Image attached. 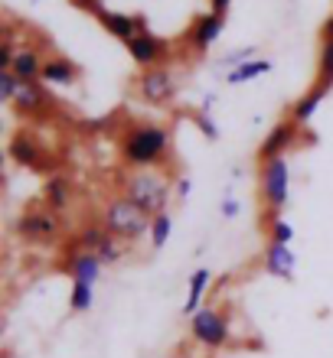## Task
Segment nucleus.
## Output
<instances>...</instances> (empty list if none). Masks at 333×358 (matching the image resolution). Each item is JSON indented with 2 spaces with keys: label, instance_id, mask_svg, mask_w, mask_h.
<instances>
[{
  "label": "nucleus",
  "instance_id": "obj_30",
  "mask_svg": "<svg viewBox=\"0 0 333 358\" xmlns=\"http://www.w3.org/2000/svg\"><path fill=\"white\" fill-rule=\"evenodd\" d=\"M190 189H193L190 176H180L177 182H173V199H180V202H186V199H190Z\"/></svg>",
  "mask_w": 333,
  "mask_h": 358
},
{
  "label": "nucleus",
  "instance_id": "obj_29",
  "mask_svg": "<svg viewBox=\"0 0 333 358\" xmlns=\"http://www.w3.org/2000/svg\"><path fill=\"white\" fill-rule=\"evenodd\" d=\"M255 49L252 46H245V49H238V52H229L226 59H222V66H229V69H236V66H242V62H248V59H255L252 56Z\"/></svg>",
  "mask_w": 333,
  "mask_h": 358
},
{
  "label": "nucleus",
  "instance_id": "obj_12",
  "mask_svg": "<svg viewBox=\"0 0 333 358\" xmlns=\"http://www.w3.org/2000/svg\"><path fill=\"white\" fill-rule=\"evenodd\" d=\"M261 267L271 277H281V280H294V267L297 257L291 251V245H278V241H268L265 257H261Z\"/></svg>",
  "mask_w": 333,
  "mask_h": 358
},
{
  "label": "nucleus",
  "instance_id": "obj_7",
  "mask_svg": "<svg viewBox=\"0 0 333 358\" xmlns=\"http://www.w3.org/2000/svg\"><path fill=\"white\" fill-rule=\"evenodd\" d=\"M128 52H131V59L141 69H154V66H163V62L170 59V43L163 36H157L154 29H141V33L128 43Z\"/></svg>",
  "mask_w": 333,
  "mask_h": 358
},
{
  "label": "nucleus",
  "instance_id": "obj_8",
  "mask_svg": "<svg viewBox=\"0 0 333 358\" xmlns=\"http://www.w3.org/2000/svg\"><path fill=\"white\" fill-rule=\"evenodd\" d=\"M301 131L304 127H297L291 117H285V121H278L271 131H268V137L261 141V147H258V160H271V157H285L291 147L297 143V137H301Z\"/></svg>",
  "mask_w": 333,
  "mask_h": 358
},
{
  "label": "nucleus",
  "instance_id": "obj_13",
  "mask_svg": "<svg viewBox=\"0 0 333 358\" xmlns=\"http://www.w3.org/2000/svg\"><path fill=\"white\" fill-rule=\"evenodd\" d=\"M102 261H98V255H92V251H76V255L66 261V271L69 277H72V283H92L95 287L98 277H102Z\"/></svg>",
  "mask_w": 333,
  "mask_h": 358
},
{
  "label": "nucleus",
  "instance_id": "obj_10",
  "mask_svg": "<svg viewBox=\"0 0 333 358\" xmlns=\"http://www.w3.org/2000/svg\"><path fill=\"white\" fill-rule=\"evenodd\" d=\"M222 29H226V17L219 13H200V17L190 23V33H186V43H190L196 52H206V49L222 36Z\"/></svg>",
  "mask_w": 333,
  "mask_h": 358
},
{
  "label": "nucleus",
  "instance_id": "obj_24",
  "mask_svg": "<svg viewBox=\"0 0 333 358\" xmlns=\"http://www.w3.org/2000/svg\"><path fill=\"white\" fill-rule=\"evenodd\" d=\"M317 85H324L327 92L333 88V39H324V46H320V78H317Z\"/></svg>",
  "mask_w": 333,
  "mask_h": 358
},
{
  "label": "nucleus",
  "instance_id": "obj_20",
  "mask_svg": "<svg viewBox=\"0 0 333 358\" xmlns=\"http://www.w3.org/2000/svg\"><path fill=\"white\" fill-rule=\"evenodd\" d=\"M10 160L20 163V166H39L43 157H39V143L29 137V134H17L10 141Z\"/></svg>",
  "mask_w": 333,
  "mask_h": 358
},
{
  "label": "nucleus",
  "instance_id": "obj_16",
  "mask_svg": "<svg viewBox=\"0 0 333 358\" xmlns=\"http://www.w3.org/2000/svg\"><path fill=\"white\" fill-rule=\"evenodd\" d=\"M324 98H327V88H324V85H314L311 92H304V94H301V98L294 101V108H291V121H294L297 127H307V124L314 121V114L320 111Z\"/></svg>",
  "mask_w": 333,
  "mask_h": 358
},
{
  "label": "nucleus",
  "instance_id": "obj_5",
  "mask_svg": "<svg viewBox=\"0 0 333 358\" xmlns=\"http://www.w3.org/2000/svg\"><path fill=\"white\" fill-rule=\"evenodd\" d=\"M190 336H193V342H200L203 349H226L229 339H232V322H229L226 310L203 306L200 313H193Z\"/></svg>",
  "mask_w": 333,
  "mask_h": 358
},
{
  "label": "nucleus",
  "instance_id": "obj_19",
  "mask_svg": "<svg viewBox=\"0 0 333 358\" xmlns=\"http://www.w3.org/2000/svg\"><path fill=\"white\" fill-rule=\"evenodd\" d=\"M271 69H275V62H271V59H248V62H242V66L229 69L226 82H229V85H245V82H252V78L268 76Z\"/></svg>",
  "mask_w": 333,
  "mask_h": 358
},
{
  "label": "nucleus",
  "instance_id": "obj_18",
  "mask_svg": "<svg viewBox=\"0 0 333 358\" xmlns=\"http://www.w3.org/2000/svg\"><path fill=\"white\" fill-rule=\"evenodd\" d=\"M10 72L17 76L20 85H29V82H39V72H43V59H39L36 49H20L13 56V66Z\"/></svg>",
  "mask_w": 333,
  "mask_h": 358
},
{
  "label": "nucleus",
  "instance_id": "obj_17",
  "mask_svg": "<svg viewBox=\"0 0 333 358\" xmlns=\"http://www.w3.org/2000/svg\"><path fill=\"white\" fill-rule=\"evenodd\" d=\"M210 283H212V271H210V267H200V271L190 273L186 303H183V313H186V316H193V313L203 310V296H206V290H210Z\"/></svg>",
  "mask_w": 333,
  "mask_h": 358
},
{
  "label": "nucleus",
  "instance_id": "obj_34",
  "mask_svg": "<svg viewBox=\"0 0 333 358\" xmlns=\"http://www.w3.org/2000/svg\"><path fill=\"white\" fill-rule=\"evenodd\" d=\"M210 7H212V13H219V17H226V10L232 7V0H210Z\"/></svg>",
  "mask_w": 333,
  "mask_h": 358
},
{
  "label": "nucleus",
  "instance_id": "obj_14",
  "mask_svg": "<svg viewBox=\"0 0 333 358\" xmlns=\"http://www.w3.org/2000/svg\"><path fill=\"white\" fill-rule=\"evenodd\" d=\"M49 104H53V94L39 85V82L20 85L17 94H13V108H17L20 114H43Z\"/></svg>",
  "mask_w": 333,
  "mask_h": 358
},
{
  "label": "nucleus",
  "instance_id": "obj_9",
  "mask_svg": "<svg viewBox=\"0 0 333 358\" xmlns=\"http://www.w3.org/2000/svg\"><path fill=\"white\" fill-rule=\"evenodd\" d=\"M95 17H98V23H102V27H105L114 39H121L124 46H128V43H131L141 29H147V23H144L141 13H121V10H105V7H102Z\"/></svg>",
  "mask_w": 333,
  "mask_h": 358
},
{
  "label": "nucleus",
  "instance_id": "obj_27",
  "mask_svg": "<svg viewBox=\"0 0 333 358\" xmlns=\"http://www.w3.org/2000/svg\"><path fill=\"white\" fill-rule=\"evenodd\" d=\"M20 82L13 72H0V104L4 101H13V94H17Z\"/></svg>",
  "mask_w": 333,
  "mask_h": 358
},
{
  "label": "nucleus",
  "instance_id": "obj_23",
  "mask_svg": "<svg viewBox=\"0 0 333 358\" xmlns=\"http://www.w3.org/2000/svg\"><path fill=\"white\" fill-rule=\"evenodd\" d=\"M92 303H95V287H92V283H72V293H69L72 313H88Z\"/></svg>",
  "mask_w": 333,
  "mask_h": 358
},
{
  "label": "nucleus",
  "instance_id": "obj_31",
  "mask_svg": "<svg viewBox=\"0 0 333 358\" xmlns=\"http://www.w3.org/2000/svg\"><path fill=\"white\" fill-rule=\"evenodd\" d=\"M13 56H17V52H13V46H10V43H4V46H0V72H10Z\"/></svg>",
  "mask_w": 333,
  "mask_h": 358
},
{
  "label": "nucleus",
  "instance_id": "obj_32",
  "mask_svg": "<svg viewBox=\"0 0 333 358\" xmlns=\"http://www.w3.org/2000/svg\"><path fill=\"white\" fill-rule=\"evenodd\" d=\"M219 212H222V218H236V215H238V199L226 196V199L219 202Z\"/></svg>",
  "mask_w": 333,
  "mask_h": 358
},
{
  "label": "nucleus",
  "instance_id": "obj_3",
  "mask_svg": "<svg viewBox=\"0 0 333 358\" xmlns=\"http://www.w3.org/2000/svg\"><path fill=\"white\" fill-rule=\"evenodd\" d=\"M258 179H261V202L268 208V222H265V228H268L275 218H281L278 212H285L287 199H291V166H287V157L261 160Z\"/></svg>",
  "mask_w": 333,
  "mask_h": 358
},
{
  "label": "nucleus",
  "instance_id": "obj_25",
  "mask_svg": "<svg viewBox=\"0 0 333 358\" xmlns=\"http://www.w3.org/2000/svg\"><path fill=\"white\" fill-rule=\"evenodd\" d=\"M95 255H98V261H102V264H114V261H121L124 248H121V241H118L114 235H105V241L98 245Z\"/></svg>",
  "mask_w": 333,
  "mask_h": 358
},
{
  "label": "nucleus",
  "instance_id": "obj_33",
  "mask_svg": "<svg viewBox=\"0 0 333 358\" xmlns=\"http://www.w3.org/2000/svg\"><path fill=\"white\" fill-rule=\"evenodd\" d=\"M76 7H82V10H92V13H98L102 10V0H72Z\"/></svg>",
  "mask_w": 333,
  "mask_h": 358
},
{
  "label": "nucleus",
  "instance_id": "obj_2",
  "mask_svg": "<svg viewBox=\"0 0 333 358\" xmlns=\"http://www.w3.org/2000/svg\"><path fill=\"white\" fill-rule=\"evenodd\" d=\"M124 196L154 218L161 212H167V206H170L173 182L161 170H134L131 176L124 179Z\"/></svg>",
  "mask_w": 333,
  "mask_h": 358
},
{
  "label": "nucleus",
  "instance_id": "obj_22",
  "mask_svg": "<svg viewBox=\"0 0 333 358\" xmlns=\"http://www.w3.org/2000/svg\"><path fill=\"white\" fill-rule=\"evenodd\" d=\"M170 231H173V218H170V212H161V215H154L151 218V248L154 251H161L167 241H170Z\"/></svg>",
  "mask_w": 333,
  "mask_h": 358
},
{
  "label": "nucleus",
  "instance_id": "obj_35",
  "mask_svg": "<svg viewBox=\"0 0 333 358\" xmlns=\"http://www.w3.org/2000/svg\"><path fill=\"white\" fill-rule=\"evenodd\" d=\"M7 33H10V29H7V23H4V20H0V46H4V43H7Z\"/></svg>",
  "mask_w": 333,
  "mask_h": 358
},
{
  "label": "nucleus",
  "instance_id": "obj_6",
  "mask_svg": "<svg viewBox=\"0 0 333 358\" xmlns=\"http://www.w3.org/2000/svg\"><path fill=\"white\" fill-rule=\"evenodd\" d=\"M137 94L147 104H170L177 98V78L167 66H154V69H141L137 76Z\"/></svg>",
  "mask_w": 333,
  "mask_h": 358
},
{
  "label": "nucleus",
  "instance_id": "obj_26",
  "mask_svg": "<svg viewBox=\"0 0 333 358\" xmlns=\"http://www.w3.org/2000/svg\"><path fill=\"white\" fill-rule=\"evenodd\" d=\"M268 241H278V245H291L294 241V225L285 222V218H275L268 225Z\"/></svg>",
  "mask_w": 333,
  "mask_h": 358
},
{
  "label": "nucleus",
  "instance_id": "obj_36",
  "mask_svg": "<svg viewBox=\"0 0 333 358\" xmlns=\"http://www.w3.org/2000/svg\"><path fill=\"white\" fill-rule=\"evenodd\" d=\"M0 170H4V153H0Z\"/></svg>",
  "mask_w": 333,
  "mask_h": 358
},
{
  "label": "nucleus",
  "instance_id": "obj_1",
  "mask_svg": "<svg viewBox=\"0 0 333 358\" xmlns=\"http://www.w3.org/2000/svg\"><path fill=\"white\" fill-rule=\"evenodd\" d=\"M170 150H173V137L163 124H134L121 134V157L131 166L141 170H161L170 163Z\"/></svg>",
  "mask_w": 333,
  "mask_h": 358
},
{
  "label": "nucleus",
  "instance_id": "obj_11",
  "mask_svg": "<svg viewBox=\"0 0 333 358\" xmlns=\"http://www.w3.org/2000/svg\"><path fill=\"white\" fill-rule=\"evenodd\" d=\"M17 231L29 241H49L59 235V218L56 212H27L17 218Z\"/></svg>",
  "mask_w": 333,
  "mask_h": 358
},
{
  "label": "nucleus",
  "instance_id": "obj_4",
  "mask_svg": "<svg viewBox=\"0 0 333 358\" xmlns=\"http://www.w3.org/2000/svg\"><path fill=\"white\" fill-rule=\"evenodd\" d=\"M102 225H105V231L114 235L118 241H137V238L151 235V215L141 212L128 196H118L108 202Z\"/></svg>",
  "mask_w": 333,
  "mask_h": 358
},
{
  "label": "nucleus",
  "instance_id": "obj_28",
  "mask_svg": "<svg viewBox=\"0 0 333 358\" xmlns=\"http://www.w3.org/2000/svg\"><path fill=\"white\" fill-rule=\"evenodd\" d=\"M196 127H200L210 141H219V127H216V121H212L210 111H203V108H200V114H196Z\"/></svg>",
  "mask_w": 333,
  "mask_h": 358
},
{
  "label": "nucleus",
  "instance_id": "obj_21",
  "mask_svg": "<svg viewBox=\"0 0 333 358\" xmlns=\"http://www.w3.org/2000/svg\"><path fill=\"white\" fill-rule=\"evenodd\" d=\"M69 199H72V186H69V179L66 176H49V182H46L49 208H53V212H56V208H66Z\"/></svg>",
  "mask_w": 333,
  "mask_h": 358
},
{
  "label": "nucleus",
  "instance_id": "obj_15",
  "mask_svg": "<svg viewBox=\"0 0 333 358\" xmlns=\"http://www.w3.org/2000/svg\"><path fill=\"white\" fill-rule=\"evenodd\" d=\"M79 78V66L66 56H53L43 59V72H39V82L43 85H72Z\"/></svg>",
  "mask_w": 333,
  "mask_h": 358
}]
</instances>
